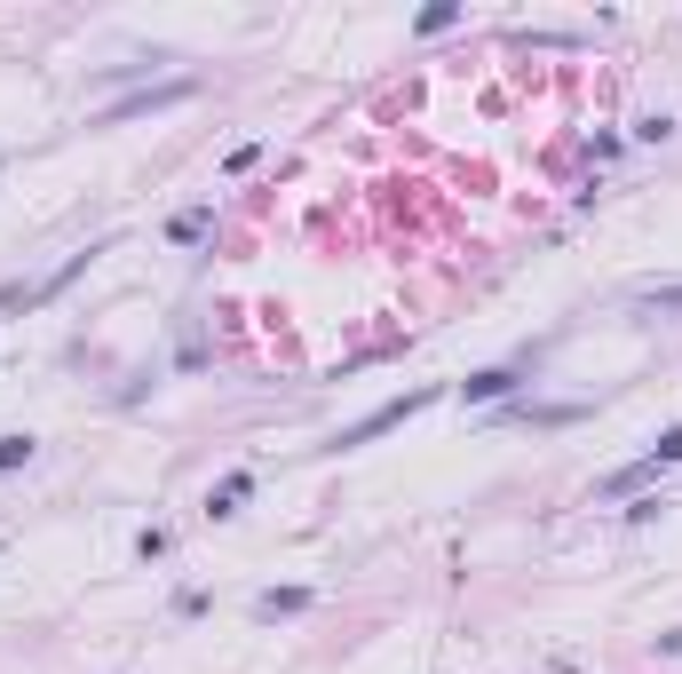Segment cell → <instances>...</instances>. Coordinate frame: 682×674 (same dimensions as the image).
<instances>
[{
	"label": "cell",
	"mask_w": 682,
	"mask_h": 674,
	"mask_svg": "<svg viewBox=\"0 0 682 674\" xmlns=\"http://www.w3.org/2000/svg\"><path fill=\"white\" fill-rule=\"evenodd\" d=\"M294 611H310V587H270V595H254V619H294Z\"/></svg>",
	"instance_id": "6"
},
{
	"label": "cell",
	"mask_w": 682,
	"mask_h": 674,
	"mask_svg": "<svg viewBox=\"0 0 682 674\" xmlns=\"http://www.w3.org/2000/svg\"><path fill=\"white\" fill-rule=\"evenodd\" d=\"M183 96H191V80H167V88H143V96H127V104H112L104 119L119 127V119H135V112H159V104H183Z\"/></svg>",
	"instance_id": "4"
},
{
	"label": "cell",
	"mask_w": 682,
	"mask_h": 674,
	"mask_svg": "<svg viewBox=\"0 0 682 674\" xmlns=\"http://www.w3.org/2000/svg\"><path fill=\"white\" fill-rule=\"evenodd\" d=\"M516 381H524V365H492V373H468V381H460V397H468V405H500Z\"/></svg>",
	"instance_id": "3"
},
{
	"label": "cell",
	"mask_w": 682,
	"mask_h": 674,
	"mask_svg": "<svg viewBox=\"0 0 682 674\" xmlns=\"http://www.w3.org/2000/svg\"><path fill=\"white\" fill-rule=\"evenodd\" d=\"M445 24H460L453 0H437V8H421V32H445Z\"/></svg>",
	"instance_id": "9"
},
{
	"label": "cell",
	"mask_w": 682,
	"mask_h": 674,
	"mask_svg": "<svg viewBox=\"0 0 682 674\" xmlns=\"http://www.w3.org/2000/svg\"><path fill=\"white\" fill-rule=\"evenodd\" d=\"M675 460H682V429H667V437H651V452H643V460L611 468V476L595 484V500H627V492H643V484H651L659 468H675Z\"/></svg>",
	"instance_id": "2"
},
{
	"label": "cell",
	"mask_w": 682,
	"mask_h": 674,
	"mask_svg": "<svg viewBox=\"0 0 682 674\" xmlns=\"http://www.w3.org/2000/svg\"><path fill=\"white\" fill-rule=\"evenodd\" d=\"M587 405H516L508 421H532V429H564V421H579Z\"/></svg>",
	"instance_id": "8"
},
{
	"label": "cell",
	"mask_w": 682,
	"mask_h": 674,
	"mask_svg": "<svg viewBox=\"0 0 682 674\" xmlns=\"http://www.w3.org/2000/svg\"><path fill=\"white\" fill-rule=\"evenodd\" d=\"M429 405H437V389H405V397H389V405H373L365 421H349V429L334 437V452H349V445H373V437H389V429H405V421H413V413H429Z\"/></svg>",
	"instance_id": "1"
},
{
	"label": "cell",
	"mask_w": 682,
	"mask_h": 674,
	"mask_svg": "<svg viewBox=\"0 0 682 674\" xmlns=\"http://www.w3.org/2000/svg\"><path fill=\"white\" fill-rule=\"evenodd\" d=\"M32 460V437H0V468H24Z\"/></svg>",
	"instance_id": "11"
},
{
	"label": "cell",
	"mask_w": 682,
	"mask_h": 674,
	"mask_svg": "<svg viewBox=\"0 0 682 674\" xmlns=\"http://www.w3.org/2000/svg\"><path fill=\"white\" fill-rule=\"evenodd\" d=\"M135 556L159 563V556H167V532H159V524H151V532H135Z\"/></svg>",
	"instance_id": "10"
},
{
	"label": "cell",
	"mask_w": 682,
	"mask_h": 674,
	"mask_svg": "<svg viewBox=\"0 0 682 674\" xmlns=\"http://www.w3.org/2000/svg\"><path fill=\"white\" fill-rule=\"evenodd\" d=\"M207 230H215V199H199V207H183V215L167 223V238H175V246H199Z\"/></svg>",
	"instance_id": "5"
},
{
	"label": "cell",
	"mask_w": 682,
	"mask_h": 674,
	"mask_svg": "<svg viewBox=\"0 0 682 674\" xmlns=\"http://www.w3.org/2000/svg\"><path fill=\"white\" fill-rule=\"evenodd\" d=\"M246 492H254V476H230V484H215V492H207V516H215V524H230Z\"/></svg>",
	"instance_id": "7"
}]
</instances>
